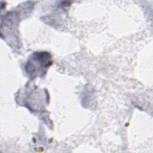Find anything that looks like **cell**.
I'll return each mask as SVG.
<instances>
[{
	"label": "cell",
	"instance_id": "obj_1",
	"mask_svg": "<svg viewBox=\"0 0 153 153\" xmlns=\"http://www.w3.org/2000/svg\"><path fill=\"white\" fill-rule=\"evenodd\" d=\"M52 63L51 55L48 52H38L33 54V57L30 59L26 66V72L32 76L38 75V72L41 71L42 74L46 71Z\"/></svg>",
	"mask_w": 153,
	"mask_h": 153
}]
</instances>
